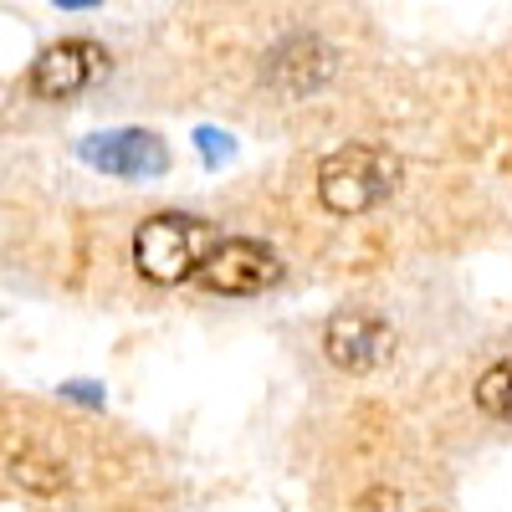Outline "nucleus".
<instances>
[{
    "label": "nucleus",
    "instance_id": "nucleus-4",
    "mask_svg": "<svg viewBox=\"0 0 512 512\" xmlns=\"http://www.w3.org/2000/svg\"><path fill=\"white\" fill-rule=\"evenodd\" d=\"M323 349L338 369H349V374H369L374 364L390 359L395 349V328L384 323L379 313L369 308H344V313H333L328 328H323Z\"/></svg>",
    "mask_w": 512,
    "mask_h": 512
},
{
    "label": "nucleus",
    "instance_id": "nucleus-2",
    "mask_svg": "<svg viewBox=\"0 0 512 512\" xmlns=\"http://www.w3.org/2000/svg\"><path fill=\"white\" fill-rule=\"evenodd\" d=\"M395 185H400V159L379 144L333 149L318 164V200L333 216H364L379 200H390Z\"/></svg>",
    "mask_w": 512,
    "mask_h": 512
},
{
    "label": "nucleus",
    "instance_id": "nucleus-5",
    "mask_svg": "<svg viewBox=\"0 0 512 512\" xmlns=\"http://www.w3.org/2000/svg\"><path fill=\"white\" fill-rule=\"evenodd\" d=\"M103 67H108V57H103L98 41L72 36V41H57V47H47V52L31 62L26 88L36 98H47V103H62V98H77Z\"/></svg>",
    "mask_w": 512,
    "mask_h": 512
},
{
    "label": "nucleus",
    "instance_id": "nucleus-6",
    "mask_svg": "<svg viewBox=\"0 0 512 512\" xmlns=\"http://www.w3.org/2000/svg\"><path fill=\"white\" fill-rule=\"evenodd\" d=\"M82 159L98 164L103 175H128V180H144V175H164L169 169V149L144 134V128H118V134H98L82 144Z\"/></svg>",
    "mask_w": 512,
    "mask_h": 512
},
{
    "label": "nucleus",
    "instance_id": "nucleus-7",
    "mask_svg": "<svg viewBox=\"0 0 512 512\" xmlns=\"http://www.w3.org/2000/svg\"><path fill=\"white\" fill-rule=\"evenodd\" d=\"M477 405H482L492 420H512V359L492 364V369L477 379Z\"/></svg>",
    "mask_w": 512,
    "mask_h": 512
},
{
    "label": "nucleus",
    "instance_id": "nucleus-1",
    "mask_svg": "<svg viewBox=\"0 0 512 512\" xmlns=\"http://www.w3.org/2000/svg\"><path fill=\"white\" fill-rule=\"evenodd\" d=\"M221 251V236L210 221L200 216H180V210H164L149 216L134 231V262L149 282H185L200 277V267Z\"/></svg>",
    "mask_w": 512,
    "mask_h": 512
},
{
    "label": "nucleus",
    "instance_id": "nucleus-3",
    "mask_svg": "<svg viewBox=\"0 0 512 512\" xmlns=\"http://www.w3.org/2000/svg\"><path fill=\"white\" fill-rule=\"evenodd\" d=\"M195 282L205 292H221V297H256V292H267L272 282H282V262H277V251H267L262 241L236 236V241H221V251L200 267Z\"/></svg>",
    "mask_w": 512,
    "mask_h": 512
}]
</instances>
